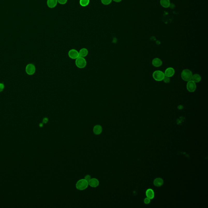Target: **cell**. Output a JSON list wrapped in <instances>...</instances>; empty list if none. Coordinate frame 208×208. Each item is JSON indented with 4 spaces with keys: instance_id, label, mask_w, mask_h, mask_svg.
Segmentation results:
<instances>
[{
    "instance_id": "cell-25",
    "label": "cell",
    "mask_w": 208,
    "mask_h": 208,
    "mask_svg": "<svg viewBox=\"0 0 208 208\" xmlns=\"http://www.w3.org/2000/svg\"><path fill=\"white\" fill-rule=\"evenodd\" d=\"M113 1H114L117 2V3H118V2H120L122 1V0H113Z\"/></svg>"
},
{
    "instance_id": "cell-15",
    "label": "cell",
    "mask_w": 208,
    "mask_h": 208,
    "mask_svg": "<svg viewBox=\"0 0 208 208\" xmlns=\"http://www.w3.org/2000/svg\"><path fill=\"white\" fill-rule=\"evenodd\" d=\"M88 54V51L86 48H83L80 50L79 52V57H85L87 56Z\"/></svg>"
},
{
    "instance_id": "cell-19",
    "label": "cell",
    "mask_w": 208,
    "mask_h": 208,
    "mask_svg": "<svg viewBox=\"0 0 208 208\" xmlns=\"http://www.w3.org/2000/svg\"><path fill=\"white\" fill-rule=\"evenodd\" d=\"M112 0H101V3L103 5H108L112 3Z\"/></svg>"
},
{
    "instance_id": "cell-7",
    "label": "cell",
    "mask_w": 208,
    "mask_h": 208,
    "mask_svg": "<svg viewBox=\"0 0 208 208\" xmlns=\"http://www.w3.org/2000/svg\"><path fill=\"white\" fill-rule=\"evenodd\" d=\"M26 72L29 75H32L35 72V68L33 64H29L27 65L26 68Z\"/></svg>"
},
{
    "instance_id": "cell-22",
    "label": "cell",
    "mask_w": 208,
    "mask_h": 208,
    "mask_svg": "<svg viewBox=\"0 0 208 208\" xmlns=\"http://www.w3.org/2000/svg\"><path fill=\"white\" fill-rule=\"evenodd\" d=\"M150 202H151L150 199L148 198H146L144 200V202L146 204H148L150 203Z\"/></svg>"
},
{
    "instance_id": "cell-12",
    "label": "cell",
    "mask_w": 208,
    "mask_h": 208,
    "mask_svg": "<svg viewBox=\"0 0 208 208\" xmlns=\"http://www.w3.org/2000/svg\"><path fill=\"white\" fill-rule=\"evenodd\" d=\"M57 3V0H47V5L50 8H53L56 7Z\"/></svg>"
},
{
    "instance_id": "cell-9",
    "label": "cell",
    "mask_w": 208,
    "mask_h": 208,
    "mask_svg": "<svg viewBox=\"0 0 208 208\" xmlns=\"http://www.w3.org/2000/svg\"><path fill=\"white\" fill-rule=\"evenodd\" d=\"M88 184L91 187L95 188L99 185V181L96 178H92L90 179V180L88 181Z\"/></svg>"
},
{
    "instance_id": "cell-24",
    "label": "cell",
    "mask_w": 208,
    "mask_h": 208,
    "mask_svg": "<svg viewBox=\"0 0 208 208\" xmlns=\"http://www.w3.org/2000/svg\"><path fill=\"white\" fill-rule=\"evenodd\" d=\"M4 88V85L3 83H0V92H2Z\"/></svg>"
},
{
    "instance_id": "cell-8",
    "label": "cell",
    "mask_w": 208,
    "mask_h": 208,
    "mask_svg": "<svg viewBox=\"0 0 208 208\" xmlns=\"http://www.w3.org/2000/svg\"><path fill=\"white\" fill-rule=\"evenodd\" d=\"M165 76L170 78L173 77L175 74V70L172 67L168 68L165 71Z\"/></svg>"
},
{
    "instance_id": "cell-17",
    "label": "cell",
    "mask_w": 208,
    "mask_h": 208,
    "mask_svg": "<svg viewBox=\"0 0 208 208\" xmlns=\"http://www.w3.org/2000/svg\"><path fill=\"white\" fill-rule=\"evenodd\" d=\"M160 3L162 7L167 8L170 6V1L169 0H161Z\"/></svg>"
},
{
    "instance_id": "cell-1",
    "label": "cell",
    "mask_w": 208,
    "mask_h": 208,
    "mask_svg": "<svg viewBox=\"0 0 208 208\" xmlns=\"http://www.w3.org/2000/svg\"><path fill=\"white\" fill-rule=\"evenodd\" d=\"M88 185V182L85 179H81L77 182L76 187L78 190L82 191L87 188Z\"/></svg>"
},
{
    "instance_id": "cell-4",
    "label": "cell",
    "mask_w": 208,
    "mask_h": 208,
    "mask_svg": "<svg viewBox=\"0 0 208 208\" xmlns=\"http://www.w3.org/2000/svg\"><path fill=\"white\" fill-rule=\"evenodd\" d=\"M75 64L77 67L79 68H83L87 65V62L84 57H79L76 59Z\"/></svg>"
},
{
    "instance_id": "cell-11",
    "label": "cell",
    "mask_w": 208,
    "mask_h": 208,
    "mask_svg": "<svg viewBox=\"0 0 208 208\" xmlns=\"http://www.w3.org/2000/svg\"><path fill=\"white\" fill-rule=\"evenodd\" d=\"M102 131V127L100 125H96L93 128V132L94 134L99 135L101 133Z\"/></svg>"
},
{
    "instance_id": "cell-23",
    "label": "cell",
    "mask_w": 208,
    "mask_h": 208,
    "mask_svg": "<svg viewBox=\"0 0 208 208\" xmlns=\"http://www.w3.org/2000/svg\"><path fill=\"white\" fill-rule=\"evenodd\" d=\"M91 179V176H90V175H86L84 178V179H85V180H86V181H87L88 182L90 180V179Z\"/></svg>"
},
{
    "instance_id": "cell-16",
    "label": "cell",
    "mask_w": 208,
    "mask_h": 208,
    "mask_svg": "<svg viewBox=\"0 0 208 208\" xmlns=\"http://www.w3.org/2000/svg\"><path fill=\"white\" fill-rule=\"evenodd\" d=\"M146 195L147 198H149L150 199H152L154 197V192L152 189H149L146 191Z\"/></svg>"
},
{
    "instance_id": "cell-3",
    "label": "cell",
    "mask_w": 208,
    "mask_h": 208,
    "mask_svg": "<svg viewBox=\"0 0 208 208\" xmlns=\"http://www.w3.org/2000/svg\"><path fill=\"white\" fill-rule=\"evenodd\" d=\"M165 76L164 73L161 70H156L152 74L153 79L157 81H161L163 80Z\"/></svg>"
},
{
    "instance_id": "cell-21",
    "label": "cell",
    "mask_w": 208,
    "mask_h": 208,
    "mask_svg": "<svg viewBox=\"0 0 208 208\" xmlns=\"http://www.w3.org/2000/svg\"><path fill=\"white\" fill-rule=\"evenodd\" d=\"M68 0H57V2L61 4V5H64L67 2Z\"/></svg>"
},
{
    "instance_id": "cell-13",
    "label": "cell",
    "mask_w": 208,
    "mask_h": 208,
    "mask_svg": "<svg viewBox=\"0 0 208 208\" xmlns=\"http://www.w3.org/2000/svg\"><path fill=\"white\" fill-rule=\"evenodd\" d=\"M154 184L156 187H160L163 185L164 181L161 178H158L154 179L153 182Z\"/></svg>"
},
{
    "instance_id": "cell-26",
    "label": "cell",
    "mask_w": 208,
    "mask_h": 208,
    "mask_svg": "<svg viewBox=\"0 0 208 208\" xmlns=\"http://www.w3.org/2000/svg\"><path fill=\"white\" fill-rule=\"evenodd\" d=\"M46 118H45V119H44V123H46V122H47L48 120L47 119L46 120Z\"/></svg>"
},
{
    "instance_id": "cell-2",
    "label": "cell",
    "mask_w": 208,
    "mask_h": 208,
    "mask_svg": "<svg viewBox=\"0 0 208 208\" xmlns=\"http://www.w3.org/2000/svg\"><path fill=\"white\" fill-rule=\"evenodd\" d=\"M192 72L189 69H184L182 72L181 74V77L183 80L185 81H189V80H191L192 78Z\"/></svg>"
},
{
    "instance_id": "cell-20",
    "label": "cell",
    "mask_w": 208,
    "mask_h": 208,
    "mask_svg": "<svg viewBox=\"0 0 208 208\" xmlns=\"http://www.w3.org/2000/svg\"><path fill=\"white\" fill-rule=\"evenodd\" d=\"M163 80H164V82L165 83H168L170 82V78L168 77L165 76Z\"/></svg>"
},
{
    "instance_id": "cell-10",
    "label": "cell",
    "mask_w": 208,
    "mask_h": 208,
    "mask_svg": "<svg viewBox=\"0 0 208 208\" xmlns=\"http://www.w3.org/2000/svg\"><path fill=\"white\" fill-rule=\"evenodd\" d=\"M152 65L155 67H159L162 65V62L161 59L158 58H155L152 60Z\"/></svg>"
},
{
    "instance_id": "cell-6",
    "label": "cell",
    "mask_w": 208,
    "mask_h": 208,
    "mask_svg": "<svg viewBox=\"0 0 208 208\" xmlns=\"http://www.w3.org/2000/svg\"><path fill=\"white\" fill-rule=\"evenodd\" d=\"M68 55L69 57L73 60H76L79 57V52L77 50L74 49L69 50Z\"/></svg>"
},
{
    "instance_id": "cell-5",
    "label": "cell",
    "mask_w": 208,
    "mask_h": 208,
    "mask_svg": "<svg viewBox=\"0 0 208 208\" xmlns=\"http://www.w3.org/2000/svg\"><path fill=\"white\" fill-rule=\"evenodd\" d=\"M187 89L190 92H194L196 89V85L194 82L190 80L187 82Z\"/></svg>"
},
{
    "instance_id": "cell-18",
    "label": "cell",
    "mask_w": 208,
    "mask_h": 208,
    "mask_svg": "<svg viewBox=\"0 0 208 208\" xmlns=\"http://www.w3.org/2000/svg\"><path fill=\"white\" fill-rule=\"evenodd\" d=\"M90 0H80L79 3L82 7H86L89 5Z\"/></svg>"
},
{
    "instance_id": "cell-14",
    "label": "cell",
    "mask_w": 208,
    "mask_h": 208,
    "mask_svg": "<svg viewBox=\"0 0 208 208\" xmlns=\"http://www.w3.org/2000/svg\"><path fill=\"white\" fill-rule=\"evenodd\" d=\"M191 80L194 82L195 83H198L200 82L201 80V77L200 75L195 74L192 75Z\"/></svg>"
}]
</instances>
